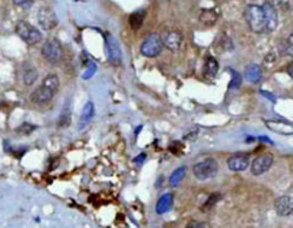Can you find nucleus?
<instances>
[{
	"label": "nucleus",
	"instance_id": "obj_1",
	"mask_svg": "<svg viewBox=\"0 0 293 228\" xmlns=\"http://www.w3.org/2000/svg\"><path fill=\"white\" fill-rule=\"evenodd\" d=\"M59 78L55 73H49L46 78L43 79L42 85L36 88L33 93L30 95V101L36 105H46L52 101L53 95L59 89Z\"/></svg>",
	"mask_w": 293,
	"mask_h": 228
},
{
	"label": "nucleus",
	"instance_id": "obj_2",
	"mask_svg": "<svg viewBox=\"0 0 293 228\" xmlns=\"http://www.w3.org/2000/svg\"><path fill=\"white\" fill-rule=\"evenodd\" d=\"M246 20L249 27L255 33H266V17L263 7L259 4H249L246 7Z\"/></svg>",
	"mask_w": 293,
	"mask_h": 228
},
{
	"label": "nucleus",
	"instance_id": "obj_3",
	"mask_svg": "<svg viewBox=\"0 0 293 228\" xmlns=\"http://www.w3.org/2000/svg\"><path fill=\"white\" fill-rule=\"evenodd\" d=\"M217 171H219V164H217V161L213 160V158H206V160L200 161L193 168L194 177L197 180H200V181L210 180L217 174Z\"/></svg>",
	"mask_w": 293,
	"mask_h": 228
},
{
	"label": "nucleus",
	"instance_id": "obj_4",
	"mask_svg": "<svg viewBox=\"0 0 293 228\" xmlns=\"http://www.w3.org/2000/svg\"><path fill=\"white\" fill-rule=\"evenodd\" d=\"M163 39L158 33H151L148 34L144 42L141 43V53L147 57H155L158 56L161 52H163Z\"/></svg>",
	"mask_w": 293,
	"mask_h": 228
},
{
	"label": "nucleus",
	"instance_id": "obj_5",
	"mask_svg": "<svg viewBox=\"0 0 293 228\" xmlns=\"http://www.w3.org/2000/svg\"><path fill=\"white\" fill-rule=\"evenodd\" d=\"M16 33L17 36L26 42L27 45H36L42 40V33L36 29L35 26H32L30 23L20 20L16 24Z\"/></svg>",
	"mask_w": 293,
	"mask_h": 228
},
{
	"label": "nucleus",
	"instance_id": "obj_6",
	"mask_svg": "<svg viewBox=\"0 0 293 228\" xmlns=\"http://www.w3.org/2000/svg\"><path fill=\"white\" fill-rule=\"evenodd\" d=\"M63 50L58 39H49L42 47V56L46 59L50 65H58L62 59Z\"/></svg>",
	"mask_w": 293,
	"mask_h": 228
},
{
	"label": "nucleus",
	"instance_id": "obj_7",
	"mask_svg": "<svg viewBox=\"0 0 293 228\" xmlns=\"http://www.w3.org/2000/svg\"><path fill=\"white\" fill-rule=\"evenodd\" d=\"M36 17H37L39 26L42 29H45V30H52V29H55L58 26V17H56L55 11L52 10L50 7H46V6L40 7L37 10Z\"/></svg>",
	"mask_w": 293,
	"mask_h": 228
},
{
	"label": "nucleus",
	"instance_id": "obj_8",
	"mask_svg": "<svg viewBox=\"0 0 293 228\" xmlns=\"http://www.w3.org/2000/svg\"><path fill=\"white\" fill-rule=\"evenodd\" d=\"M161 39H163V45L173 52H177L184 42V36L180 30H167L161 36Z\"/></svg>",
	"mask_w": 293,
	"mask_h": 228
},
{
	"label": "nucleus",
	"instance_id": "obj_9",
	"mask_svg": "<svg viewBox=\"0 0 293 228\" xmlns=\"http://www.w3.org/2000/svg\"><path fill=\"white\" fill-rule=\"evenodd\" d=\"M272 165H273V155L269 152L262 154L252 162V174L253 175H262V174L269 171Z\"/></svg>",
	"mask_w": 293,
	"mask_h": 228
},
{
	"label": "nucleus",
	"instance_id": "obj_10",
	"mask_svg": "<svg viewBox=\"0 0 293 228\" xmlns=\"http://www.w3.org/2000/svg\"><path fill=\"white\" fill-rule=\"evenodd\" d=\"M275 210L278 216L288 217L293 214V197L291 195H282L275 201Z\"/></svg>",
	"mask_w": 293,
	"mask_h": 228
},
{
	"label": "nucleus",
	"instance_id": "obj_11",
	"mask_svg": "<svg viewBox=\"0 0 293 228\" xmlns=\"http://www.w3.org/2000/svg\"><path fill=\"white\" fill-rule=\"evenodd\" d=\"M250 164V158L247 154H243V152H239V154H233L229 160H227V165L232 171H245L247 170Z\"/></svg>",
	"mask_w": 293,
	"mask_h": 228
},
{
	"label": "nucleus",
	"instance_id": "obj_12",
	"mask_svg": "<svg viewBox=\"0 0 293 228\" xmlns=\"http://www.w3.org/2000/svg\"><path fill=\"white\" fill-rule=\"evenodd\" d=\"M106 52H108V59L112 65H121V49L118 46L117 40L106 34Z\"/></svg>",
	"mask_w": 293,
	"mask_h": 228
},
{
	"label": "nucleus",
	"instance_id": "obj_13",
	"mask_svg": "<svg viewBox=\"0 0 293 228\" xmlns=\"http://www.w3.org/2000/svg\"><path fill=\"white\" fill-rule=\"evenodd\" d=\"M262 7H263L265 17H266V33L273 32L278 26V11L275 9V6L269 1H266Z\"/></svg>",
	"mask_w": 293,
	"mask_h": 228
},
{
	"label": "nucleus",
	"instance_id": "obj_14",
	"mask_svg": "<svg viewBox=\"0 0 293 228\" xmlns=\"http://www.w3.org/2000/svg\"><path fill=\"white\" fill-rule=\"evenodd\" d=\"M37 79V70L36 68L32 65V63H29V62H24L23 63V82L24 85H33L35 83V80Z\"/></svg>",
	"mask_w": 293,
	"mask_h": 228
},
{
	"label": "nucleus",
	"instance_id": "obj_15",
	"mask_svg": "<svg viewBox=\"0 0 293 228\" xmlns=\"http://www.w3.org/2000/svg\"><path fill=\"white\" fill-rule=\"evenodd\" d=\"M245 78L252 83H258L259 80L262 79V68L256 65V63H252L245 69Z\"/></svg>",
	"mask_w": 293,
	"mask_h": 228
},
{
	"label": "nucleus",
	"instance_id": "obj_16",
	"mask_svg": "<svg viewBox=\"0 0 293 228\" xmlns=\"http://www.w3.org/2000/svg\"><path fill=\"white\" fill-rule=\"evenodd\" d=\"M217 20H219V10L216 9H206L200 14V22L206 26H213Z\"/></svg>",
	"mask_w": 293,
	"mask_h": 228
},
{
	"label": "nucleus",
	"instance_id": "obj_17",
	"mask_svg": "<svg viewBox=\"0 0 293 228\" xmlns=\"http://www.w3.org/2000/svg\"><path fill=\"white\" fill-rule=\"evenodd\" d=\"M173 207V195L171 194H164L157 203L155 206V211L157 214H165L167 211H170Z\"/></svg>",
	"mask_w": 293,
	"mask_h": 228
},
{
	"label": "nucleus",
	"instance_id": "obj_18",
	"mask_svg": "<svg viewBox=\"0 0 293 228\" xmlns=\"http://www.w3.org/2000/svg\"><path fill=\"white\" fill-rule=\"evenodd\" d=\"M219 72V62L214 57L209 56L204 65V76L206 78H214Z\"/></svg>",
	"mask_w": 293,
	"mask_h": 228
},
{
	"label": "nucleus",
	"instance_id": "obj_19",
	"mask_svg": "<svg viewBox=\"0 0 293 228\" xmlns=\"http://www.w3.org/2000/svg\"><path fill=\"white\" fill-rule=\"evenodd\" d=\"M145 14H147L145 10H140L132 13V14L129 16V26H131L132 30H138L141 26H142L144 19H145Z\"/></svg>",
	"mask_w": 293,
	"mask_h": 228
},
{
	"label": "nucleus",
	"instance_id": "obj_20",
	"mask_svg": "<svg viewBox=\"0 0 293 228\" xmlns=\"http://www.w3.org/2000/svg\"><path fill=\"white\" fill-rule=\"evenodd\" d=\"M92 116H94V105H92V102H88L85 105L82 115H81V124H79V128L82 129V128H85V126L88 125L89 121L92 119Z\"/></svg>",
	"mask_w": 293,
	"mask_h": 228
},
{
	"label": "nucleus",
	"instance_id": "obj_21",
	"mask_svg": "<svg viewBox=\"0 0 293 228\" xmlns=\"http://www.w3.org/2000/svg\"><path fill=\"white\" fill-rule=\"evenodd\" d=\"M186 172H187L186 167H181V168L176 170V171L171 174V177H170V185L177 187L178 184L184 180V177H186Z\"/></svg>",
	"mask_w": 293,
	"mask_h": 228
},
{
	"label": "nucleus",
	"instance_id": "obj_22",
	"mask_svg": "<svg viewBox=\"0 0 293 228\" xmlns=\"http://www.w3.org/2000/svg\"><path fill=\"white\" fill-rule=\"evenodd\" d=\"M220 198H222V195H220V194L210 195V197H209V200H207V201L204 203V206L201 207V210H203V211H209V210H211L213 207L217 204V201H219Z\"/></svg>",
	"mask_w": 293,
	"mask_h": 228
},
{
	"label": "nucleus",
	"instance_id": "obj_23",
	"mask_svg": "<svg viewBox=\"0 0 293 228\" xmlns=\"http://www.w3.org/2000/svg\"><path fill=\"white\" fill-rule=\"evenodd\" d=\"M70 124V109L69 106L63 108V112L59 118V126H68Z\"/></svg>",
	"mask_w": 293,
	"mask_h": 228
},
{
	"label": "nucleus",
	"instance_id": "obj_24",
	"mask_svg": "<svg viewBox=\"0 0 293 228\" xmlns=\"http://www.w3.org/2000/svg\"><path fill=\"white\" fill-rule=\"evenodd\" d=\"M283 52H285V55H288V56H293V34H291V36L286 39V43L283 46Z\"/></svg>",
	"mask_w": 293,
	"mask_h": 228
},
{
	"label": "nucleus",
	"instance_id": "obj_25",
	"mask_svg": "<svg viewBox=\"0 0 293 228\" xmlns=\"http://www.w3.org/2000/svg\"><path fill=\"white\" fill-rule=\"evenodd\" d=\"M12 1L14 6H17V7L23 9V10L30 9V7H32V4H33V0H12Z\"/></svg>",
	"mask_w": 293,
	"mask_h": 228
},
{
	"label": "nucleus",
	"instance_id": "obj_26",
	"mask_svg": "<svg viewBox=\"0 0 293 228\" xmlns=\"http://www.w3.org/2000/svg\"><path fill=\"white\" fill-rule=\"evenodd\" d=\"M36 126L35 125H30V124H27V122H24V124H22V125L17 128V132L19 134H30L32 131H35Z\"/></svg>",
	"mask_w": 293,
	"mask_h": 228
},
{
	"label": "nucleus",
	"instance_id": "obj_27",
	"mask_svg": "<svg viewBox=\"0 0 293 228\" xmlns=\"http://www.w3.org/2000/svg\"><path fill=\"white\" fill-rule=\"evenodd\" d=\"M233 73V80H232V83H230V89H237V88H240V83H242V76L237 73V72H232Z\"/></svg>",
	"mask_w": 293,
	"mask_h": 228
},
{
	"label": "nucleus",
	"instance_id": "obj_28",
	"mask_svg": "<svg viewBox=\"0 0 293 228\" xmlns=\"http://www.w3.org/2000/svg\"><path fill=\"white\" fill-rule=\"evenodd\" d=\"M186 228H206L204 223H200V221H190Z\"/></svg>",
	"mask_w": 293,
	"mask_h": 228
},
{
	"label": "nucleus",
	"instance_id": "obj_29",
	"mask_svg": "<svg viewBox=\"0 0 293 228\" xmlns=\"http://www.w3.org/2000/svg\"><path fill=\"white\" fill-rule=\"evenodd\" d=\"M145 157H147L145 154H140V157H137V158L134 160V162H135V164H142V161L145 160Z\"/></svg>",
	"mask_w": 293,
	"mask_h": 228
},
{
	"label": "nucleus",
	"instance_id": "obj_30",
	"mask_svg": "<svg viewBox=\"0 0 293 228\" xmlns=\"http://www.w3.org/2000/svg\"><path fill=\"white\" fill-rule=\"evenodd\" d=\"M288 73H289V76L293 79V60L289 63V66H288Z\"/></svg>",
	"mask_w": 293,
	"mask_h": 228
}]
</instances>
